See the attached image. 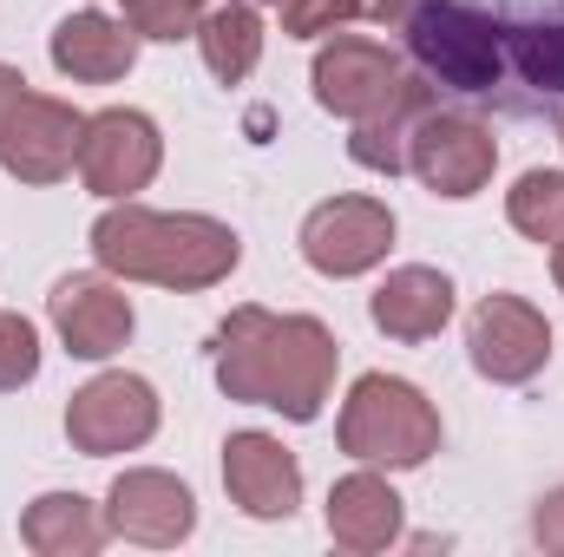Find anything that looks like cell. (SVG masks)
I'll return each instance as SVG.
<instances>
[{
    "instance_id": "6da1fadb",
    "label": "cell",
    "mask_w": 564,
    "mask_h": 557,
    "mask_svg": "<svg viewBox=\"0 0 564 557\" xmlns=\"http://www.w3.org/2000/svg\"><path fill=\"white\" fill-rule=\"evenodd\" d=\"M335 335L315 315L230 308L217 328V387L243 407H270L282 419H322L335 387Z\"/></svg>"
},
{
    "instance_id": "7a4b0ae2",
    "label": "cell",
    "mask_w": 564,
    "mask_h": 557,
    "mask_svg": "<svg viewBox=\"0 0 564 557\" xmlns=\"http://www.w3.org/2000/svg\"><path fill=\"white\" fill-rule=\"evenodd\" d=\"M93 256L99 270L126 282H158V288H217L243 263V243L230 223L217 217H171V210H144V204H112L93 223Z\"/></svg>"
},
{
    "instance_id": "3957f363",
    "label": "cell",
    "mask_w": 564,
    "mask_h": 557,
    "mask_svg": "<svg viewBox=\"0 0 564 557\" xmlns=\"http://www.w3.org/2000/svg\"><path fill=\"white\" fill-rule=\"evenodd\" d=\"M341 452L361 466H388V472H414L440 452V407L426 401L414 381L401 374H361L341 401L335 426Z\"/></svg>"
},
{
    "instance_id": "277c9868",
    "label": "cell",
    "mask_w": 564,
    "mask_h": 557,
    "mask_svg": "<svg viewBox=\"0 0 564 557\" xmlns=\"http://www.w3.org/2000/svg\"><path fill=\"white\" fill-rule=\"evenodd\" d=\"M414 59L426 79L459 86V92H492L506 73V33L492 26V13L466 7V0H414L401 20Z\"/></svg>"
},
{
    "instance_id": "5b68a950",
    "label": "cell",
    "mask_w": 564,
    "mask_h": 557,
    "mask_svg": "<svg viewBox=\"0 0 564 557\" xmlns=\"http://www.w3.org/2000/svg\"><path fill=\"white\" fill-rule=\"evenodd\" d=\"M394 250V210L381 197H328L302 217V263L315 276H368Z\"/></svg>"
},
{
    "instance_id": "8992f818",
    "label": "cell",
    "mask_w": 564,
    "mask_h": 557,
    "mask_svg": "<svg viewBox=\"0 0 564 557\" xmlns=\"http://www.w3.org/2000/svg\"><path fill=\"white\" fill-rule=\"evenodd\" d=\"M408 171L433 197H479L499 171V139L466 112H421L408 132Z\"/></svg>"
},
{
    "instance_id": "52a82bcc",
    "label": "cell",
    "mask_w": 564,
    "mask_h": 557,
    "mask_svg": "<svg viewBox=\"0 0 564 557\" xmlns=\"http://www.w3.org/2000/svg\"><path fill=\"white\" fill-rule=\"evenodd\" d=\"M158 164H164V139H158V125L144 112L112 106V112L86 119V132H79V177H86L93 197H112V204L139 197L144 184L158 177Z\"/></svg>"
},
{
    "instance_id": "ba28073f",
    "label": "cell",
    "mask_w": 564,
    "mask_h": 557,
    "mask_svg": "<svg viewBox=\"0 0 564 557\" xmlns=\"http://www.w3.org/2000/svg\"><path fill=\"white\" fill-rule=\"evenodd\" d=\"M158 433V387L144 374H99L66 401V439L86 459L132 452Z\"/></svg>"
},
{
    "instance_id": "9c48e42d",
    "label": "cell",
    "mask_w": 564,
    "mask_h": 557,
    "mask_svg": "<svg viewBox=\"0 0 564 557\" xmlns=\"http://www.w3.org/2000/svg\"><path fill=\"white\" fill-rule=\"evenodd\" d=\"M466 354L486 381L519 387L552 361V321L525 302V295H486L466 315Z\"/></svg>"
},
{
    "instance_id": "30bf717a",
    "label": "cell",
    "mask_w": 564,
    "mask_h": 557,
    "mask_svg": "<svg viewBox=\"0 0 564 557\" xmlns=\"http://www.w3.org/2000/svg\"><path fill=\"white\" fill-rule=\"evenodd\" d=\"M79 132H86V119H79L66 99L20 92V106H13L7 125H0V164H7L20 184H59V177L79 164Z\"/></svg>"
},
{
    "instance_id": "8fae6325",
    "label": "cell",
    "mask_w": 564,
    "mask_h": 557,
    "mask_svg": "<svg viewBox=\"0 0 564 557\" xmlns=\"http://www.w3.org/2000/svg\"><path fill=\"white\" fill-rule=\"evenodd\" d=\"M106 525L132 545H151V551H171L197 532V499L184 479L158 472V466H132L112 479V499H106Z\"/></svg>"
},
{
    "instance_id": "7c38bea8",
    "label": "cell",
    "mask_w": 564,
    "mask_h": 557,
    "mask_svg": "<svg viewBox=\"0 0 564 557\" xmlns=\"http://www.w3.org/2000/svg\"><path fill=\"white\" fill-rule=\"evenodd\" d=\"M46 315L66 341V354L79 361H106L132 341V295L119 288L112 276H66L53 295H46Z\"/></svg>"
},
{
    "instance_id": "4fadbf2b",
    "label": "cell",
    "mask_w": 564,
    "mask_h": 557,
    "mask_svg": "<svg viewBox=\"0 0 564 557\" xmlns=\"http://www.w3.org/2000/svg\"><path fill=\"white\" fill-rule=\"evenodd\" d=\"M224 492L250 518H289L302 505V466L276 433H230L224 439Z\"/></svg>"
},
{
    "instance_id": "5bb4252c",
    "label": "cell",
    "mask_w": 564,
    "mask_h": 557,
    "mask_svg": "<svg viewBox=\"0 0 564 557\" xmlns=\"http://www.w3.org/2000/svg\"><path fill=\"white\" fill-rule=\"evenodd\" d=\"M53 66L66 73V79H79V86H112V79H126L132 73V59H139V33L126 26V20H112V13H99V7H79V13H66L59 26H53Z\"/></svg>"
},
{
    "instance_id": "9a60e30c",
    "label": "cell",
    "mask_w": 564,
    "mask_h": 557,
    "mask_svg": "<svg viewBox=\"0 0 564 557\" xmlns=\"http://www.w3.org/2000/svg\"><path fill=\"white\" fill-rule=\"evenodd\" d=\"M368 315H375V328L388 341H433L453 321V282L440 270H426V263H408V270H394L375 288Z\"/></svg>"
},
{
    "instance_id": "2e32d148",
    "label": "cell",
    "mask_w": 564,
    "mask_h": 557,
    "mask_svg": "<svg viewBox=\"0 0 564 557\" xmlns=\"http://www.w3.org/2000/svg\"><path fill=\"white\" fill-rule=\"evenodd\" d=\"M328 538L341 551H388L401 538V492L375 472H348L328 492Z\"/></svg>"
},
{
    "instance_id": "e0dca14e",
    "label": "cell",
    "mask_w": 564,
    "mask_h": 557,
    "mask_svg": "<svg viewBox=\"0 0 564 557\" xmlns=\"http://www.w3.org/2000/svg\"><path fill=\"white\" fill-rule=\"evenodd\" d=\"M106 532H112V525H106L99 505L79 499V492H40V499L26 505V518H20V538L40 557H93L106 545Z\"/></svg>"
},
{
    "instance_id": "ac0fdd59",
    "label": "cell",
    "mask_w": 564,
    "mask_h": 557,
    "mask_svg": "<svg viewBox=\"0 0 564 557\" xmlns=\"http://www.w3.org/2000/svg\"><path fill=\"white\" fill-rule=\"evenodd\" d=\"M197 46H204L210 79L243 86V79L257 73V59H263V20H257V7H250V0H224V7H210L204 26H197Z\"/></svg>"
},
{
    "instance_id": "d6986e66",
    "label": "cell",
    "mask_w": 564,
    "mask_h": 557,
    "mask_svg": "<svg viewBox=\"0 0 564 557\" xmlns=\"http://www.w3.org/2000/svg\"><path fill=\"white\" fill-rule=\"evenodd\" d=\"M506 217L532 243H564V171H525L506 190Z\"/></svg>"
},
{
    "instance_id": "ffe728a7",
    "label": "cell",
    "mask_w": 564,
    "mask_h": 557,
    "mask_svg": "<svg viewBox=\"0 0 564 557\" xmlns=\"http://www.w3.org/2000/svg\"><path fill=\"white\" fill-rule=\"evenodd\" d=\"M512 66L539 86V92H564V20H525L512 26Z\"/></svg>"
},
{
    "instance_id": "44dd1931",
    "label": "cell",
    "mask_w": 564,
    "mask_h": 557,
    "mask_svg": "<svg viewBox=\"0 0 564 557\" xmlns=\"http://www.w3.org/2000/svg\"><path fill=\"white\" fill-rule=\"evenodd\" d=\"M126 26L139 40H191L204 26V0H126Z\"/></svg>"
},
{
    "instance_id": "7402d4cb",
    "label": "cell",
    "mask_w": 564,
    "mask_h": 557,
    "mask_svg": "<svg viewBox=\"0 0 564 557\" xmlns=\"http://www.w3.org/2000/svg\"><path fill=\"white\" fill-rule=\"evenodd\" d=\"M40 374V328L13 308H0V394L26 387Z\"/></svg>"
},
{
    "instance_id": "603a6c76",
    "label": "cell",
    "mask_w": 564,
    "mask_h": 557,
    "mask_svg": "<svg viewBox=\"0 0 564 557\" xmlns=\"http://www.w3.org/2000/svg\"><path fill=\"white\" fill-rule=\"evenodd\" d=\"M348 20H361V0H282V33H295V40L335 33Z\"/></svg>"
},
{
    "instance_id": "cb8c5ba5",
    "label": "cell",
    "mask_w": 564,
    "mask_h": 557,
    "mask_svg": "<svg viewBox=\"0 0 564 557\" xmlns=\"http://www.w3.org/2000/svg\"><path fill=\"white\" fill-rule=\"evenodd\" d=\"M532 538H539L552 557H564V485L539 499V512H532Z\"/></svg>"
},
{
    "instance_id": "d4e9b609",
    "label": "cell",
    "mask_w": 564,
    "mask_h": 557,
    "mask_svg": "<svg viewBox=\"0 0 564 557\" xmlns=\"http://www.w3.org/2000/svg\"><path fill=\"white\" fill-rule=\"evenodd\" d=\"M20 92H26V73H20V66H7V59H0V125H7V112H13V106H20Z\"/></svg>"
},
{
    "instance_id": "484cf974",
    "label": "cell",
    "mask_w": 564,
    "mask_h": 557,
    "mask_svg": "<svg viewBox=\"0 0 564 557\" xmlns=\"http://www.w3.org/2000/svg\"><path fill=\"white\" fill-rule=\"evenodd\" d=\"M552 276H558V288H564V243H552Z\"/></svg>"
},
{
    "instance_id": "4316f807",
    "label": "cell",
    "mask_w": 564,
    "mask_h": 557,
    "mask_svg": "<svg viewBox=\"0 0 564 557\" xmlns=\"http://www.w3.org/2000/svg\"><path fill=\"white\" fill-rule=\"evenodd\" d=\"M250 7H282V0H250Z\"/></svg>"
}]
</instances>
